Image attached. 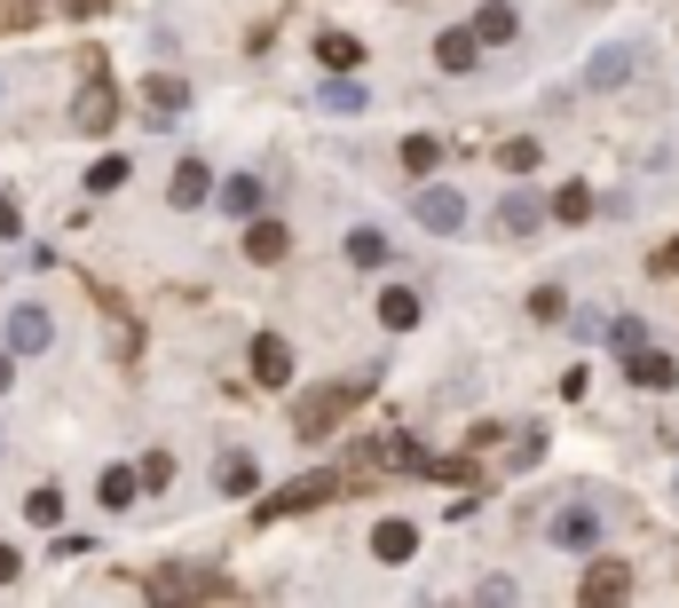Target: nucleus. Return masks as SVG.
Wrapping results in <instances>:
<instances>
[{
	"label": "nucleus",
	"instance_id": "obj_10",
	"mask_svg": "<svg viewBox=\"0 0 679 608\" xmlns=\"http://www.w3.org/2000/svg\"><path fill=\"white\" fill-rule=\"evenodd\" d=\"M206 198H214V174H206L198 158H183V166H175V183H166V206L190 214V206H206Z\"/></svg>",
	"mask_w": 679,
	"mask_h": 608
},
{
	"label": "nucleus",
	"instance_id": "obj_23",
	"mask_svg": "<svg viewBox=\"0 0 679 608\" xmlns=\"http://www.w3.org/2000/svg\"><path fill=\"white\" fill-rule=\"evenodd\" d=\"M617 79H632V48H601L584 63V87H617Z\"/></svg>",
	"mask_w": 679,
	"mask_h": 608
},
{
	"label": "nucleus",
	"instance_id": "obj_19",
	"mask_svg": "<svg viewBox=\"0 0 679 608\" xmlns=\"http://www.w3.org/2000/svg\"><path fill=\"white\" fill-rule=\"evenodd\" d=\"M435 63H443V71H474V63H482V32H443V40H435Z\"/></svg>",
	"mask_w": 679,
	"mask_h": 608
},
{
	"label": "nucleus",
	"instance_id": "obj_8",
	"mask_svg": "<svg viewBox=\"0 0 679 608\" xmlns=\"http://www.w3.org/2000/svg\"><path fill=\"white\" fill-rule=\"evenodd\" d=\"M577 592H584V608H609V600H624V592H632V569H624V561H592Z\"/></svg>",
	"mask_w": 679,
	"mask_h": 608
},
{
	"label": "nucleus",
	"instance_id": "obj_38",
	"mask_svg": "<svg viewBox=\"0 0 679 608\" xmlns=\"http://www.w3.org/2000/svg\"><path fill=\"white\" fill-rule=\"evenodd\" d=\"M656 269H663V277H679V245H671V253H663V261H656Z\"/></svg>",
	"mask_w": 679,
	"mask_h": 608
},
{
	"label": "nucleus",
	"instance_id": "obj_22",
	"mask_svg": "<svg viewBox=\"0 0 679 608\" xmlns=\"http://www.w3.org/2000/svg\"><path fill=\"white\" fill-rule=\"evenodd\" d=\"M135 490H142V467H104V482H96V498L119 513V506H135Z\"/></svg>",
	"mask_w": 679,
	"mask_h": 608
},
{
	"label": "nucleus",
	"instance_id": "obj_3",
	"mask_svg": "<svg viewBox=\"0 0 679 608\" xmlns=\"http://www.w3.org/2000/svg\"><path fill=\"white\" fill-rule=\"evenodd\" d=\"M340 490V474H301V482H285L269 506H262V521H277V513H308V506H324Z\"/></svg>",
	"mask_w": 679,
	"mask_h": 608
},
{
	"label": "nucleus",
	"instance_id": "obj_26",
	"mask_svg": "<svg viewBox=\"0 0 679 608\" xmlns=\"http://www.w3.org/2000/svg\"><path fill=\"white\" fill-rule=\"evenodd\" d=\"M24 521H40V530H56V521H63V498H56V490L40 482V490L24 498Z\"/></svg>",
	"mask_w": 679,
	"mask_h": 608
},
{
	"label": "nucleus",
	"instance_id": "obj_15",
	"mask_svg": "<svg viewBox=\"0 0 679 608\" xmlns=\"http://www.w3.org/2000/svg\"><path fill=\"white\" fill-rule=\"evenodd\" d=\"M142 104H150V111H158V127H166V119L190 104V87H183L175 71H150V79H142Z\"/></svg>",
	"mask_w": 679,
	"mask_h": 608
},
{
	"label": "nucleus",
	"instance_id": "obj_27",
	"mask_svg": "<svg viewBox=\"0 0 679 608\" xmlns=\"http://www.w3.org/2000/svg\"><path fill=\"white\" fill-rule=\"evenodd\" d=\"M119 183H127V158H96V166H88V190H96V198H111Z\"/></svg>",
	"mask_w": 679,
	"mask_h": 608
},
{
	"label": "nucleus",
	"instance_id": "obj_14",
	"mask_svg": "<svg viewBox=\"0 0 679 608\" xmlns=\"http://www.w3.org/2000/svg\"><path fill=\"white\" fill-rule=\"evenodd\" d=\"M214 198H222V214H229V222H253V214H262V198H269V183H253V174H237V183H222Z\"/></svg>",
	"mask_w": 679,
	"mask_h": 608
},
{
	"label": "nucleus",
	"instance_id": "obj_32",
	"mask_svg": "<svg viewBox=\"0 0 679 608\" xmlns=\"http://www.w3.org/2000/svg\"><path fill=\"white\" fill-rule=\"evenodd\" d=\"M498 166H505V174H530V166H538V143H505Z\"/></svg>",
	"mask_w": 679,
	"mask_h": 608
},
{
	"label": "nucleus",
	"instance_id": "obj_33",
	"mask_svg": "<svg viewBox=\"0 0 679 608\" xmlns=\"http://www.w3.org/2000/svg\"><path fill=\"white\" fill-rule=\"evenodd\" d=\"M166 482H175V459L150 451V459H142V490H166Z\"/></svg>",
	"mask_w": 679,
	"mask_h": 608
},
{
	"label": "nucleus",
	"instance_id": "obj_13",
	"mask_svg": "<svg viewBox=\"0 0 679 608\" xmlns=\"http://www.w3.org/2000/svg\"><path fill=\"white\" fill-rule=\"evenodd\" d=\"M624 380H632V388H671L679 364L663 356V347H632V356H624Z\"/></svg>",
	"mask_w": 679,
	"mask_h": 608
},
{
	"label": "nucleus",
	"instance_id": "obj_12",
	"mask_svg": "<svg viewBox=\"0 0 679 608\" xmlns=\"http://www.w3.org/2000/svg\"><path fill=\"white\" fill-rule=\"evenodd\" d=\"M411 553H419V530H411L403 513H387L380 530H372V561H387V569H395V561H411Z\"/></svg>",
	"mask_w": 679,
	"mask_h": 608
},
{
	"label": "nucleus",
	"instance_id": "obj_20",
	"mask_svg": "<svg viewBox=\"0 0 679 608\" xmlns=\"http://www.w3.org/2000/svg\"><path fill=\"white\" fill-rule=\"evenodd\" d=\"M498 222H505V237H530V229L545 222V206H538L530 190H505V206H498Z\"/></svg>",
	"mask_w": 679,
	"mask_h": 608
},
{
	"label": "nucleus",
	"instance_id": "obj_18",
	"mask_svg": "<svg viewBox=\"0 0 679 608\" xmlns=\"http://www.w3.org/2000/svg\"><path fill=\"white\" fill-rule=\"evenodd\" d=\"M514 9H505V0H482V9H474V32H482V48H505V40H514Z\"/></svg>",
	"mask_w": 679,
	"mask_h": 608
},
{
	"label": "nucleus",
	"instance_id": "obj_5",
	"mask_svg": "<svg viewBox=\"0 0 679 608\" xmlns=\"http://www.w3.org/2000/svg\"><path fill=\"white\" fill-rule=\"evenodd\" d=\"M158 592H166V600H229L237 585H229V577H214V569H166V577H158Z\"/></svg>",
	"mask_w": 679,
	"mask_h": 608
},
{
	"label": "nucleus",
	"instance_id": "obj_4",
	"mask_svg": "<svg viewBox=\"0 0 679 608\" xmlns=\"http://www.w3.org/2000/svg\"><path fill=\"white\" fill-rule=\"evenodd\" d=\"M411 214H419V229H435V237H451V229L466 222V198L435 183V190H419V198H411Z\"/></svg>",
	"mask_w": 679,
	"mask_h": 608
},
{
	"label": "nucleus",
	"instance_id": "obj_17",
	"mask_svg": "<svg viewBox=\"0 0 679 608\" xmlns=\"http://www.w3.org/2000/svg\"><path fill=\"white\" fill-rule=\"evenodd\" d=\"M316 63L324 71H356L364 63V40L356 32H316Z\"/></svg>",
	"mask_w": 679,
	"mask_h": 608
},
{
	"label": "nucleus",
	"instance_id": "obj_11",
	"mask_svg": "<svg viewBox=\"0 0 679 608\" xmlns=\"http://www.w3.org/2000/svg\"><path fill=\"white\" fill-rule=\"evenodd\" d=\"M293 253V237H285V222H262V214H253L245 222V261H262V269H277V261Z\"/></svg>",
	"mask_w": 679,
	"mask_h": 608
},
{
	"label": "nucleus",
	"instance_id": "obj_28",
	"mask_svg": "<svg viewBox=\"0 0 679 608\" xmlns=\"http://www.w3.org/2000/svg\"><path fill=\"white\" fill-rule=\"evenodd\" d=\"M316 104H324V111H364V87H356V79H332Z\"/></svg>",
	"mask_w": 679,
	"mask_h": 608
},
{
	"label": "nucleus",
	"instance_id": "obj_35",
	"mask_svg": "<svg viewBox=\"0 0 679 608\" xmlns=\"http://www.w3.org/2000/svg\"><path fill=\"white\" fill-rule=\"evenodd\" d=\"M24 229V214H17V198H0V237H17Z\"/></svg>",
	"mask_w": 679,
	"mask_h": 608
},
{
	"label": "nucleus",
	"instance_id": "obj_9",
	"mask_svg": "<svg viewBox=\"0 0 679 608\" xmlns=\"http://www.w3.org/2000/svg\"><path fill=\"white\" fill-rule=\"evenodd\" d=\"M553 546H569V553L601 546V513H592V506H561L553 513Z\"/></svg>",
	"mask_w": 679,
	"mask_h": 608
},
{
	"label": "nucleus",
	"instance_id": "obj_6",
	"mask_svg": "<svg viewBox=\"0 0 679 608\" xmlns=\"http://www.w3.org/2000/svg\"><path fill=\"white\" fill-rule=\"evenodd\" d=\"M245 356H253V380H262V388H285V380H293V347H285L277 332H253Z\"/></svg>",
	"mask_w": 679,
	"mask_h": 608
},
{
	"label": "nucleus",
	"instance_id": "obj_1",
	"mask_svg": "<svg viewBox=\"0 0 679 608\" xmlns=\"http://www.w3.org/2000/svg\"><path fill=\"white\" fill-rule=\"evenodd\" d=\"M380 388V372H364V380H348V388H316V395H301L293 403V426H301V443H316V434H332L340 419H348L364 395Z\"/></svg>",
	"mask_w": 679,
	"mask_h": 608
},
{
	"label": "nucleus",
	"instance_id": "obj_16",
	"mask_svg": "<svg viewBox=\"0 0 679 608\" xmlns=\"http://www.w3.org/2000/svg\"><path fill=\"white\" fill-rule=\"evenodd\" d=\"M214 490H222V498H253V490H262V467H253L245 451H229V459L214 467Z\"/></svg>",
	"mask_w": 679,
	"mask_h": 608
},
{
	"label": "nucleus",
	"instance_id": "obj_2",
	"mask_svg": "<svg viewBox=\"0 0 679 608\" xmlns=\"http://www.w3.org/2000/svg\"><path fill=\"white\" fill-rule=\"evenodd\" d=\"M111 119H119V79L104 63H88V87H79V104H71V127L79 135H104Z\"/></svg>",
	"mask_w": 679,
	"mask_h": 608
},
{
	"label": "nucleus",
	"instance_id": "obj_36",
	"mask_svg": "<svg viewBox=\"0 0 679 608\" xmlns=\"http://www.w3.org/2000/svg\"><path fill=\"white\" fill-rule=\"evenodd\" d=\"M17 569H24V553H17V546H0V585H17Z\"/></svg>",
	"mask_w": 679,
	"mask_h": 608
},
{
	"label": "nucleus",
	"instance_id": "obj_25",
	"mask_svg": "<svg viewBox=\"0 0 679 608\" xmlns=\"http://www.w3.org/2000/svg\"><path fill=\"white\" fill-rule=\"evenodd\" d=\"M435 158H443L435 135H403V166H411V174H435Z\"/></svg>",
	"mask_w": 679,
	"mask_h": 608
},
{
	"label": "nucleus",
	"instance_id": "obj_30",
	"mask_svg": "<svg viewBox=\"0 0 679 608\" xmlns=\"http://www.w3.org/2000/svg\"><path fill=\"white\" fill-rule=\"evenodd\" d=\"M609 340L632 356V347H648V324H640V316H617V324H609Z\"/></svg>",
	"mask_w": 679,
	"mask_h": 608
},
{
	"label": "nucleus",
	"instance_id": "obj_24",
	"mask_svg": "<svg viewBox=\"0 0 679 608\" xmlns=\"http://www.w3.org/2000/svg\"><path fill=\"white\" fill-rule=\"evenodd\" d=\"M348 261H356V269H380V261H387V237L364 222V229H348Z\"/></svg>",
	"mask_w": 679,
	"mask_h": 608
},
{
	"label": "nucleus",
	"instance_id": "obj_29",
	"mask_svg": "<svg viewBox=\"0 0 679 608\" xmlns=\"http://www.w3.org/2000/svg\"><path fill=\"white\" fill-rule=\"evenodd\" d=\"M584 214H592V190H584V183H569V190L553 198V222H584Z\"/></svg>",
	"mask_w": 679,
	"mask_h": 608
},
{
	"label": "nucleus",
	"instance_id": "obj_34",
	"mask_svg": "<svg viewBox=\"0 0 679 608\" xmlns=\"http://www.w3.org/2000/svg\"><path fill=\"white\" fill-rule=\"evenodd\" d=\"M538 459H545V434L530 426V434H522V443H514V467H538Z\"/></svg>",
	"mask_w": 679,
	"mask_h": 608
},
{
	"label": "nucleus",
	"instance_id": "obj_31",
	"mask_svg": "<svg viewBox=\"0 0 679 608\" xmlns=\"http://www.w3.org/2000/svg\"><path fill=\"white\" fill-rule=\"evenodd\" d=\"M561 308H569V301H561V285H538V293H530V316H538V324H553Z\"/></svg>",
	"mask_w": 679,
	"mask_h": 608
},
{
	"label": "nucleus",
	"instance_id": "obj_37",
	"mask_svg": "<svg viewBox=\"0 0 679 608\" xmlns=\"http://www.w3.org/2000/svg\"><path fill=\"white\" fill-rule=\"evenodd\" d=\"M9 380H17V347H0V395H9Z\"/></svg>",
	"mask_w": 679,
	"mask_h": 608
},
{
	"label": "nucleus",
	"instance_id": "obj_7",
	"mask_svg": "<svg viewBox=\"0 0 679 608\" xmlns=\"http://www.w3.org/2000/svg\"><path fill=\"white\" fill-rule=\"evenodd\" d=\"M56 340V324H48V308H32V301H17L9 308V347L17 356H40V347Z\"/></svg>",
	"mask_w": 679,
	"mask_h": 608
},
{
	"label": "nucleus",
	"instance_id": "obj_21",
	"mask_svg": "<svg viewBox=\"0 0 679 608\" xmlns=\"http://www.w3.org/2000/svg\"><path fill=\"white\" fill-rule=\"evenodd\" d=\"M380 324H387V332H411V324H419V293H411V285H387V293H380Z\"/></svg>",
	"mask_w": 679,
	"mask_h": 608
}]
</instances>
